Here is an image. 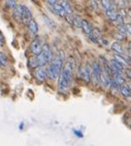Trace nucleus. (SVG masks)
<instances>
[{"instance_id": "nucleus-1", "label": "nucleus", "mask_w": 131, "mask_h": 146, "mask_svg": "<svg viewBox=\"0 0 131 146\" xmlns=\"http://www.w3.org/2000/svg\"><path fill=\"white\" fill-rule=\"evenodd\" d=\"M53 60V52L51 47L47 44L43 45L41 52L38 56H33L29 59L28 65L32 69H37V68H42L47 64H50Z\"/></svg>"}, {"instance_id": "nucleus-2", "label": "nucleus", "mask_w": 131, "mask_h": 146, "mask_svg": "<svg viewBox=\"0 0 131 146\" xmlns=\"http://www.w3.org/2000/svg\"><path fill=\"white\" fill-rule=\"evenodd\" d=\"M71 84H72V65H71V62H67L64 65L59 76L58 90L60 93L65 94L69 90Z\"/></svg>"}, {"instance_id": "nucleus-3", "label": "nucleus", "mask_w": 131, "mask_h": 146, "mask_svg": "<svg viewBox=\"0 0 131 146\" xmlns=\"http://www.w3.org/2000/svg\"><path fill=\"white\" fill-rule=\"evenodd\" d=\"M63 62H64V54L62 50H60L55 57H53L52 62L49 64V67L47 69L49 78L56 79L60 76L61 71L63 69Z\"/></svg>"}, {"instance_id": "nucleus-4", "label": "nucleus", "mask_w": 131, "mask_h": 146, "mask_svg": "<svg viewBox=\"0 0 131 146\" xmlns=\"http://www.w3.org/2000/svg\"><path fill=\"white\" fill-rule=\"evenodd\" d=\"M102 67L100 65L99 62H93L92 64V82L95 86L100 84V75H101Z\"/></svg>"}, {"instance_id": "nucleus-5", "label": "nucleus", "mask_w": 131, "mask_h": 146, "mask_svg": "<svg viewBox=\"0 0 131 146\" xmlns=\"http://www.w3.org/2000/svg\"><path fill=\"white\" fill-rule=\"evenodd\" d=\"M79 76L86 82H90L92 80V67L88 64L82 65L79 69Z\"/></svg>"}, {"instance_id": "nucleus-6", "label": "nucleus", "mask_w": 131, "mask_h": 146, "mask_svg": "<svg viewBox=\"0 0 131 146\" xmlns=\"http://www.w3.org/2000/svg\"><path fill=\"white\" fill-rule=\"evenodd\" d=\"M42 48H43V45H42L41 39H40L39 36H35V38L32 41L31 45H30V50L33 54V56H38L41 52Z\"/></svg>"}, {"instance_id": "nucleus-7", "label": "nucleus", "mask_w": 131, "mask_h": 146, "mask_svg": "<svg viewBox=\"0 0 131 146\" xmlns=\"http://www.w3.org/2000/svg\"><path fill=\"white\" fill-rule=\"evenodd\" d=\"M49 7H50V9L53 11V13H55V15H57V16H59V17L66 18V17L68 16V15L66 13V11H64V8L62 7V5L59 4V2H58L57 4H55V5H49Z\"/></svg>"}, {"instance_id": "nucleus-8", "label": "nucleus", "mask_w": 131, "mask_h": 146, "mask_svg": "<svg viewBox=\"0 0 131 146\" xmlns=\"http://www.w3.org/2000/svg\"><path fill=\"white\" fill-rule=\"evenodd\" d=\"M24 7L25 5L23 4H18L17 7L13 9V17L17 21L22 22V18H23V13H24Z\"/></svg>"}, {"instance_id": "nucleus-9", "label": "nucleus", "mask_w": 131, "mask_h": 146, "mask_svg": "<svg viewBox=\"0 0 131 146\" xmlns=\"http://www.w3.org/2000/svg\"><path fill=\"white\" fill-rule=\"evenodd\" d=\"M32 13L31 11L29 9L27 6L24 7V13H23V18H22V23L25 24V25H29V23L32 21Z\"/></svg>"}, {"instance_id": "nucleus-10", "label": "nucleus", "mask_w": 131, "mask_h": 146, "mask_svg": "<svg viewBox=\"0 0 131 146\" xmlns=\"http://www.w3.org/2000/svg\"><path fill=\"white\" fill-rule=\"evenodd\" d=\"M34 75H35V78H36L37 80L39 81V82H42V81L47 78V73L43 68H37L36 70H35Z\"/></svg>"}, {"instance_id": "nucleus-11", "label": "nucleus", "mask_w": 131, "mask_h": 146, "mask_svg": "<svg viewBox=\"0 0 131 146\" xmlns=\"http://www.w3.org/2000/svg\"><path fill=\"white\" fill-rule=\"evenodd\" d=\"M105 13H106V16H108V18L110 19V20L115 21V22L119 16V13H118V11H117V9H116L115 6L112 7L110 9H108V11H105Z\"/></svg>"}, {"instance_id": "nucleus-12", "label": "nucleus", "mask_w": 131, "mask_h": 146, "mask_svg": "<svg viewBox=\"0 0 131 146\" xmlns=\"http://www.w3.org/2000/svg\"><path fill=\"white\" fill-rule=\"evenodd\" d=\"M100 36H101V34H100L99 30H98V29H94V30H93V32H92V33L89 35V38H90V40H91V41H93L94 43H98L99 39H101V38H100Z\"/></svg>"}, {"instance_id": "nucleus-13", "label": "nucleus", "mask_w": 131, "mask_h": 146, "mask_svg": "<svg viewBox=\"0 0 131 146\" xmlns=\"http://www.w3.org/2000/svg\"><path fill=\"white\" fill-rule=\"evenodd\" d=\"M82 29H83V31L85 32L86 34H88V35H90V34L93 32V27H92V25L89 23L88 21H86V20H83V24H82Z\"/></svg>"}, {"instance_id": "nucleus-14", "label": "nucleus", "mask_w": 131, "mask_h": 146, "mask_svg": "<svg viewBox=\"0 0 131 146\" xmlns=\"http://www.w3.org/2000/svg\"><path fill=\"white\" fill-rule=\"evenodd\" d=\"M120 93L121 95L123 97H125V98H129V97H131V91L130 89L128 88V86L127 84H122V86H120Z\"/></svg>"}, {"instance_id": "nucleus-15", "label": "nucleus", "mask_w": 131, "mask_h": 146, "mask_svg": "<svg viewBox=\"0 0 131 146\" xmlns=\"http://www.w3.org/2000/svg\"><path fill=\"white\" fill-rule=\"evenodd\" d=\"M60 4L62 5V7L64 8V11H66V13L68 16H72V7H71V4L68 1H61Z\"/></svg>"}, {"instance_id": "nucleus-16", "label": "nucleus", "mask_w": 131, "mask_h": 146, "mask_svg": "<svg viewBox=\"0 0 131 146\" xmlns=\"http://www.w3.org/2000/svg\"><path fill=\"white\" fill-rule=\"evenodd\" d=\"M28 29H29V32L32 34H36L38 32V25L37 23L34 21V20H32L28 25Z\"/></svg>"}, {"instance_id": "nucleus-17", "label": "nucleus", "mask_w": 131, "mask_h": 146, "mask_svg": "<svg viewBox=\"0 0 131 146\" xmlns=\"http://www.w3.org/2000/svg\"><path fill=\"white\" fill-rule=\"evenodd\" d=\"M112 50H115L118 55H124L123 47H122V45H121L119 42H114L113 44H112Z\"/></svg>"}, {"instance_id": "nucleus-18", "label": "nucleus", "mask_w": 131, "mask_h": 146, "mask_svg": "<svg viewBox=\"0 0 131 146\" xmlns=\"http://www.w3.org/2000/svg\"><path fill=\"white\" fill-rule=\"evenodd\" d=\"M72 24L78 28H82V24H83V19L80 18L79 16H72Z\"/></svg>"}, {"instance_id": "nucleus-19", "label": "nucleus", "mask_w": 131, "mask_h": 146, "mask_svg": "<svg viewBox=\"0 0 131 146\" xmlns=\"http://www.w3.org/2000/svg\"><path fill=\"white\" fill-rule=\"evenodd\" d=\"M113 1H108V0H103V1H101V5H102V7L104 8L105 11H108V9H110L112 7H114V4H113Z\"/></svg>"}, {"instance_id": "nucleus-20", "label": "nucleus", "mask_w": 131, "mask_h": 146, "mask_svg": "<svg viewBox=\"0 0 131 146\" xmlns=\"http://www.w3.org/2000/svg\"><path fill=\"white\" fill-rule=\"evenodd\" d=\"M42 19L45 20V23L47 24L49 27H51V28H56V24L54 23L49 17H47L45 15H42Z\"/></svg>"}, {"instance_id": "nucleus-21", "label": "nucleus", "mask_w": 131, "mask_h": 146, "mask_svg": "<svg viewBox=\"0 0 131 146\" xmlns=\"http://www.w3.org/2000/svg\"><path fill=\"white\" fill-rule=\"evenodd\" d=\"M110 90H112V92H113L114 94H117L118 91H120V86H119L114 79H113V81H112V84H110Z\"/></svg>"}, {"instance_id": "nucleus-22", "label": "nucleus", "mask_w": 131, "mask_h": 146, "mask_svg": "<svg viewBox=\"0 0 131 146\" xmlns=\"http://www.w3.org/2000/svg\"><path fill=\"white\" fill-rule=\"evenodd\" d=\"M118 32L120 34H122V35H126V34L128 33V31H127V26H126L125 24L118 26Z\"/></svg>"}, {"instance_id": "nucleus-23", "label": "nucleus", "mask_w": 131, "mask_h": 146, "mask_svg": "<svg viewBox=\"0 0 131 146\" xmlns=\"http://www.w3.org/2000/svg\"><path fill=\"white\" fill-rule=\"evenodd\" d=\"M7 60H6V56L2 52H0V66H5Z\"/></svg>"}, {"instance_id": "nucleus-24", "label": "nucleus", "mask_w": 131, "mask_h": 146, "mask_svg": "<svg viewBox=\"0 0 131 146\" xmlns=\"http://www.w3.org/2000/svg\"><path fill=\"white\" fill-rule=\"evenodd\" d=\"M116 22H117V24H118V26H120V25H124V18H123V16L119 13V16H118V18H117V20H116Z\"/></svg>"}, {"instance_id": "nucleus-25", "label": "nucleus", "mask_w": 131, "mask_h": 146, "mask_svg": "<svg viewBox=\"0 0 131 146\" xmlns=\"http://www.w3.org/2000/svg\"><path fill=\"white\" fill-rule=\"evenodd\" d=\"M5 3H6V5H8L9 7L13 8V9H15V8L17 7V3H16V1H13V0H7V1H6Z\"/></svg>"}, {"instance_id": "nucleus-26", "label": "nucleus", "mask_w": 131, "mask_h": 146, "mask_svg": "<svg viewBox=\"0 0 131 146\" xmlns=\"http://www.w3.org/2000/svg\"><path fill=\"white\" fill-rule=\"evenodd\" d=\"M4 44H5V38L3 36L2 32L0 31V46H4Z\"/></svg>"}, {"instance_id": "nucleus-27", "label": "nucleus", "mask_w": 131, "mask_h": 146, "mask_svg": "<svg viewBox=\"0 0 131 146\" xmlns=\"http://www.w3.org/2000/svg\"><path fill=\"white\" fill-rule=\"evenodd\" d=\"M125 74L129 79H131V69H129V68L125 69Z\"/></svg>"}, {"instance_id": "nucleus-28", "label": "nucleus", "mask_w": 131, "mask_h": 146, "mask_svg": "<svg viewBox=\"0 0 131 146\" xmlns=\"http://www.w3.org/2000/svg\"><path fill=\"white\" fill-rule=\"evenodd\" d=\"M127 26V31H128V33L131 35V24H128V25H126Z\"/></svg>"}, {"instance_id": "nucleus-29", "label": "nucleus", "mask_w": 131, "mask_h": 146, "mask_svg": "<svg viewBox=\"0 0 131 146\" xmlns=\"http://www.w3.org/2000/svg\"><path fill=\"white\" fill-rule=\"evenodd\" d=\"M127 86H128V88H129V89H130V91H131V81H130V82H129L128 84H127Z\"/></svg>"}, {"instance_id": "nucleus-30", "label": "nucleus", "mask_w": 131, "mask_h": 146, "mask_svg": "<svg viewBox=\"0 0 131 146\" xmlns=\"http://www.w3.org/2000/svg\"><path fill=\"white\" fill-rule=\"evenodd\" d=\"M128 15L131 17V9H129V11H128Z\"/></svg>"}]
</instances>
